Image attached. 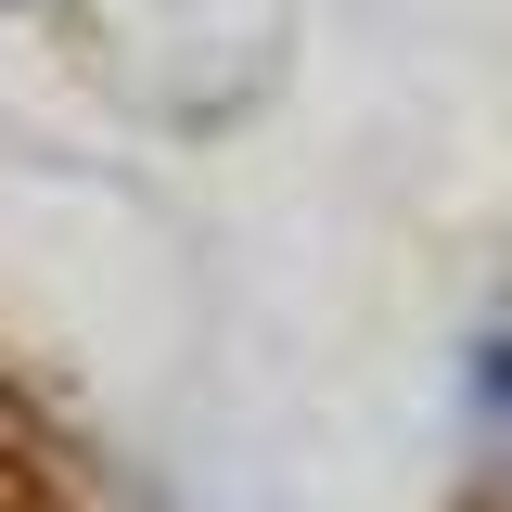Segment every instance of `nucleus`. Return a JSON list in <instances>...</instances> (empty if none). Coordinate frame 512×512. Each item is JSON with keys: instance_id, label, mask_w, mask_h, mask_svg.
I'll return each mask as SVG.
<instances>
[{"instance_id": "1", "label": "nucleus", "mask_w": 512, "mask_h": 512, "mask_svg": "<svg viewBox=\"0 0 512 512\" xmlns=\"http://www.w3.org/2000/svg\"><path fill=\"white\" fill-rule=\"evenodd\" d=\"M461 397H474V423L512 448V320H487V333H474V359H461Z\"/></svg>"}]
</instances>
